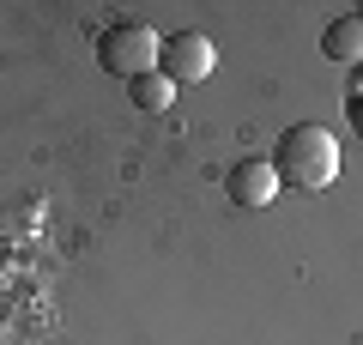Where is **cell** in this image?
Segmentation results:
<instances>
[{"label":"cell","instance_id":"6da1fadb","mask_svg":"<svg viewBox=\"0 0 363 345\" xmlns=\"http://www.w3.org/2000/svg\"><path fill=\"white\" fill-rule=\"evenodd\" d=\"M272 170H279V188L321 194L327 182L339 176V140L321 128V121H297V128H285V133H279Z\"/></svg>","mask_w":363,"mask_h":345},{"label":"cell","instance_id":"7a4b0ae2","mask_svg":"<svg viewBox=\"0 0 363 345\" xmlns=\"http://www.w3.org/2000/svg\"><path fill=\"white\" fill-rule=\"evenodd\" d=\"M157 43H164V37H157L152 25H140V18H116V25L97 31V67L133 85V79L157 73Z\"/></svg>","mask_w":363,"mask_h":345},{"label":"cell","instance_id":"3957f363","mask_svg":"<svg viewBox=\"0 0 363 345\" xmlns=\"http://www.w3.org/2000/svg\"><path fill=\"white\" fill-rule=\"evenodd\" d=\"M212 43L200 37V31H176V37L157 43V73L169 79V85H200V79H212Z\"/></svg>","mask_w":363,"mask_h":345},{"label":"cell","instance_id":"277c9868","mask_svg":"<svg viewBox=\"0 0 363 345\" xmlns=\"http://www.w3.org/2000/svg\"><path fill=\"white\" fill-rule=\"evenodd\" d=\"M224 188H230L236 206H272L279 200V170H272V158H236L230 176H224Z\"/></svg>","mask_w":363,"mask_h":345},{"label":"cell","instance_id":"5b68a950","mask_svg":"<svg viewBox=\"0 0 363 345\" xmlns=\"http://www.w3.org/2000/svg\"><path fill=\"white\" fill-rule=\"evenodd\" d=\"M321 55H327V61H345V67H363V13H339V18H327V31H321Z\"/></svg>","mask_w":363,"mask_h":345},{"label":"cell","instance_id":"8992f818","mask_svg":"<svg viewBox=\"0 0 363 345\" xmlns=\"http://www.w3.org/2000/svg\"><path fill=\"white\" fill-rule=\"evenodd\" d=\"M128 97H133V109H145V115H164L169 103H176V85H169L164 73H145V79H133V85H128Z\"/></svg>","mask_w":363,"mask_h":345},{"label":"cell","instance_id":"52a82bcc","mask_svg":"<svg viewBox=\"0 0 363 345\" xmlns=\"http://www.w3.org/2000/svg\"><path fill=\"white\" fill-rule=\"evenodd\" d=\"M345 121H351V133H363V73L345 85Z\"/></svg>","mask_w":363,"mask_h":345}]
</instances>
